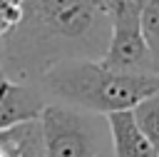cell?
Segmentation results:
<instances>
[{
	"instance_id": "obj_1",
	"label": "cell",
	"mask_w": 159,
	"mask_h": 157,
	"mask_svg": "<svg viewBox=\"0 0 159 157\" xmlns=\"http://www.w3.org/2000/svg\"><path fill=\"white\" fill-rule=\"evenodd\" d=\"M17 27L0 42L2 75L32 82L65 60H102L112 37L104 0H20Z\"/></svg>"
},
{
	"instance_id": "obj_2",
	"label": "cell",
	"mask_w": 159,
	"mask_h": 157,
	"mask_svg": "<svg viewBox=\"0 0 159 157\" xmlns=\"http://www.w3.org/2000/svg\"><path fill=\"white\" fill-rule=\"evenodd\" d=\"M37 87L52 105L107 117L119 110H134L157 95L159 75L117 72L102 65V60H65L50 67L37 80Z\"/></svg>"
},
{
	"instance_id": "obj_3",
	"label": "cell",
	"mask_w": 159,
	"mask_h": 157,
	"mask_svg": "<svg viewBox=\"0 0 159 157\" xmlns=\"http://www.w3.org/2000/svg\"><path fill=\"white\" fill-rule=\"evenodd\" d=\"M40 130L47 157H97L109 137L107 117L52 102L40 115Z\"/></svg>"
},
{
	"instance_id": "obj_4",
	"label": "cell",
	"mask_w": 159,
	"mask_h": 157,
	"mask_svg": "<svg viewBox=\"0 0 159 157\" xmlns=\"http://www.w3.org/2000/svg\"><path fill=\"white\" fill-rule=\"evenodd\" d=\"M102 65L129 75H157L147 37L142 32V15H112V37Z\"/></svg>"
},
{
	"instance_id": "obj_5",
	"label": "cell",
	"mask_w": 159,
	"mask_h": 157,
	"mask_svg": "<svg viewBox=\"0 0 159 157\" xmlns=\"http://www.w3.org/2000/svg\"><path fill=\"white\" fill-rule=\"evenodd\" d=\"M45 107L47 100L37 85L17 82L0 72V132H7L25 122H37Z\"/></svg>"
},
{
	"instance_id": "obj_6",
	"label": "cell",
	"mask_w": 159,
	"mask_h": 157,
	"mask_svg": "<svg viewBox=\"0 0 159 157\" xmlns=\"http://www.w3.org/2000/svg\"><path fill=\"white\" fill-rule=\"evenodd\" d=\"M107 125H109L114 157H159L157 147L149 142V137L139 127L134 110H119L107 115Z\"/></svg>"
},
{
	"instance_id": "obj_7",
	"label": "cell",
	"mask_w": 159,
	"mask_h": 157,
	"mask_svg": "<svg viewBox=\"0 0 159 157\" xmlns=\"http://www.w3.org/2000/svg\"><path fill=\"white\" fill-rule=\"evenodd\" d=\"M15 157H47L42 145L40 120L15 127Z\"/></svg>"
},
{
	"instance_id": "obj_8",
	"label": "cell",
	"mask_w": 159,
	"mask_h": 157,
	"mask_svg": "<svg viewBox=\"0 0 159 157\" xmlns=\"http://www.w3.org/2000/svg\"><path fill=\"white\" fill-rule=\"evenodd\" d=\"M142 32L147 37L152 60H154V72L159 75V0H147L142 7Z\"/></svg>"
},
{
	"instance_id": "obj_9",
	"label": "cell",
	"mask_w": 159,
	"mask_h": 157,
	"mask_svg": "<svg viewBox=\"0 0 159 157\" xmlns=\"http://www.w3.org/2000/svg\"><path fill=\"white\" fill-rule=\"evenodd\" d=\"M134 117H137L139 127L144 130V135L149 137V142L159 152V92L147 97L144 102H139L134 107Z\"/></svg>"
},
{
	"instance_id": "obj_10",
	"label": "cell",
	"mask_w": 159,
	"mask_h": 157,
	"mask_svg": "<svg viewBox=\"0 0 159 157\" xmlns=\"http://www.w3.org/2000/svg\"><path fill=\"white\" fill-rule=\"evenodd\" d=\"M20 15H22L20 0H0V42L17 27Z\"/></svg>"
},
{
	"instance_id": "obj_11",
	"label": "cell",
	"mask_w": 159,
	"mask_h": 157,
	"mask_svg": "<svg viewBox=\"0 0 159 157\" xmlns=\"http://www.w3.org/2000/svg\"><path fill=\"white\" fill-rule=\"evenodd\" d=\"M0 72H2V67H0Z\"/></svg>"
}]
</instances>
